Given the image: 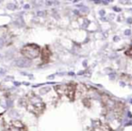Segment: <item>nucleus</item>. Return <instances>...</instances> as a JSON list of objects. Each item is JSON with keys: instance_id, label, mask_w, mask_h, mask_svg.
I'll list each match as a JSON object with an SVG mask.
<instances>
[{"instance_id": "obj_1", "label": "nucleus", "mask_w": 132, "mask_h": 131, "mask_svg": "<svg viewBox=\"0 0 132 131\" xmlns=\"http://www.w3.org/2000/svg\"><path fill=\"white\" fill-rule=\"evenodd\" d=\"M24 107L35 116L41 115L45 109V104L34 92H29L22 100Z\"/></svg>"}, {"instance_id": "obj_2", "label": "nucleus", "mask_w": 132, "mask_h": 131, "mask_svg": "<svg viewBox=\"0 0 132 131\" xmlns=\"http://www.w3.org/2000/svg\"><path fill=\"white\" fill-rule=\"evenodd\" d=\"M21 53L26 57L27 59H35L39 56L41 53V49L37 44H29L24 45L21 49Z\"/></svg>"}, {"instance_id": "obj_3", "label": "nucleus", "mask_w": 132, "mask_h": 131, "mask_svg": "<svg viewBox=\"0 0 132 131\" xmlns=\"http://www.w3.org/2000/svg\"><path fill=\"white\" fill-rule=\"evenodd\" d=\"M76 89H77V84L74 83V82H70L67 85L64 86V93L67 96V98L72 101L74 100L76 94Z\"/></svg>"}, {"instance_id": "obj_4", "label": "nucleus", "mask_w": 132, "mask_h": 131, "mask_svg": "<svg viewBox=\"0 0 132 131\" xmlns=\"http://www.w3.org/2000/svg\"><path fill=\"white\" fill-rule=\"evenodd\" d=\"M7 131H27V128L19 120H12L7 127Z\"/></svg>"}, {"instance_id": "obj_5", "label": "nucleus", "mask_w": 132, "mask_h": 131, "mask_svg": "<svg viewBox=\"0 0 132 131\" xmlns=\"http://www.w3.org/2000/svg\"><path fill=\"white\" fill-rule=\"evenodd\" d=\"M40 54H41V59H42L43 62H48L52 56V53L48 46H45V47L43 48Z\"/></svg>"}, {"instance_id": "obj_6", "label": "nucleus", "mask_w": 132, "mask_h": 131, "mask_svg": "<svg viewBox=\"0 0 132 131\" xmlns=\"http://www.w3.org/2000/svg\"><path fill=\"white\" fill-rule=\"evenodd\" d=\"M82 102H83V104L86 106V107H89V106H90V100H89L88 98H84V99H83Z\"/></svg>"}, {"instance_id": "obj_7", "label": "nucleus", "mask_w": 132, "mask_h": 131, "mask_svg": "<svg viewBox=\"0 0 132 131\" xmlns=\"http://www.w3.org/2000/svg\"><path fill=\"white\" fill-rule=\"evenodd\" d=\"M125 53H126V55H128V56H131L132 55V46H130V47L125 52Z\"/></svg>"}]
</instances>
